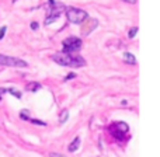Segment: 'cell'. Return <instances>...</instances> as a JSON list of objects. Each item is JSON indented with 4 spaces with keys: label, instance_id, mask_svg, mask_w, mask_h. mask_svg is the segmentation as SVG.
Segmentation results:
<instances>
[{
    "label": "cell",
    "instance_id": "5bb4252c",
    "mask_svg": "<svg viewBox=\"0 0 160 157\" xmlns=\"http://www.w3.org/2000/svg\"><path fill=\"white\" fill-rule=\"evenodd\" d=\"M138 31H139L138 27H132L129 30V34H128V37H129V38H135V35L138 34Z\"/></svg>",
    "mask_w": 160,
    "mask_h": 157
},
{
    "label": "cell",
    "instance_id": "4fadbf2b",
    "mask_svg": "<svg viewBox=\"0 0 160 157\" xmlns=\"http://www.w3.org/2000/svg\"><path fill=\"white\" fill-rule=\"evenodd\" d=\"M28 121L31 122V124H34V125H39V126H47V122H44V121H39V119H28Z\"/></svg>",
    "mask_w": 160,
    "mask_h": 157
},
{
    "label": "cell",
    "instance_id": "ffe728a7",
    "mask_svg": "<svg viewBox=\"0 0 160 157\" xmlns=\"http://www.w3.org/2000/svg\"><path fill=\"white\" fill-rule=\"evenodd\" d=\"M4 93H7V88H0V96L4 94Z\"/></svg>",
    "mask_w": 160,
    "mask_h": 157
},
{
    "label": "cell",
    "instance_id": "9a60e30c",
    "mask_svg": "<svg viewBox=\"0 0 160 157\" xmlns=\"http://www.w3.org/2000/svg\"><path fill=\"white\" fill-rule=\"evenodd\" d=\"M75 77H76V73H69V75L65 77V81H69L70 79H75Z\"/></svg>",
    "mask_w": 160,
    "mask_h": 157
},
{
    "label": "cell",
    "instance_id": "5b68a950",
    "mask_svg": "<svg viewBox=\"0 0 160 157\" xmlns=\"http://www.w3.org/2000/svg\"><path fill=\"white\" fill-rule=\"evenodd\" d=\"M62 45H63V52L73 53V52H78V51L82 49L83 41L80 38H78V37H69V38L62 41Z\"/></svg>",
    "mask_w": 160,
    "mask_h": 157
},
{
    "label": "cell",
    "instance_id": "277c9868",
    "mask_svg": "<svg viewBox=\"0 0 160 157\" xmlns=\"http://www.w3.org/2000/svg\"><path fill=\"white\" fill-rule=\"evenodd\" d=\"M0 66H7V67H27L28 63L25 61L20 58H14V56H8V55H3L0 53Z\"/></svg>",
    "mask_w": 160,
    "mask_h": 157
},
{
    "label": "cell",
    "instance_id": "8992f818",
    "mask_svg": "<svg viewBox=\"0 0 160 157\" xmlns=\"http://www.w3.org/2000/svg\"><path fill=\"white\" fill-rule=\"evenodd\" d=\"M97 25H98V21H97L96 18H88L87 17V18L82 22V34L83 35H88V34H91L96 30Z\"/></svg>",
    "mask_w": 160,
    "mask_h": 157
},
{
    "label": "cell",
    "instance_id": "7a4b0ae2",
    "mask_svg": "<svg viewBox=\"0 0 160 157\" xmlns=\"http://www.w3.org/2000/svg\"><path fill=\"white\" fill-rule=\"evenodd\" d=\"M48 3H49V11L45 17V25H49L53 21H56L65 10V6L62 3L56 2V0H48Z\"/></svg>",
    "mask_w": 160,
    "mask_h": 157
},
{
    "label": "cell",
    "instance_id": "8fae6325",
    "mask_svg": "<svg viewBox=\"0 0 160 157\" xmlns=\"http://www.w3.org/2000/svg\"><path fill=\"white\" fill-rule=\"evenodd\" d=\"M7 93H10L11 94V96H14V97H16V98H21V93H20V91L18 90H17V88H8V90H7Z\"/></svg>",
    "mask_w": 160,
    "mask_h": 157
},
{
    "label": "cell",
    "instance_id": "ba28073f",
    "mask_svg": "<svg viewBox=\"0 0 160 157\" xmlns=\"http://www.w3.org/2000/svg\"><path fill=\"white\" fill-rule=\"evenodd\" d=\"M42 86L41 83H37V81H30L27 86H25V91H30V93H35L37 90H39Z\"/></svg>",
    "mask_w": 160,
    "mask_h": 157
},
{
    "label": "cell",
    "instance_id": "3957f363",
    "mask_svg": "<svg viewBox=\"0 0 160 157\" xmlns=\"http://www.w3.org/2000/svg\"><path fill=\"white\" fill-rule=\"evenodd\" d=\"M66 17L72 24H82L86 18L88 17V14L86 13L84 10L82 8H78V7H68L66 8Z\"/></svg>",
    "mask_w": 160,
    "mask_h": 157
},
{
    "label": "cell",
    "instance_id": "e0dca14e",
    "mask_svg": "<svg viewBox=\"0 0 160 157\" xmlns=\"http://www.w3.org/2000/svg\"><path fill=\"white\" fill-rule=\"evenodd\" d=\"M6 31H7V27H2V28H0V39H2L3 37H4Z\"/></svg>",
    "mask_w": 160,
    "mask_h": 157
},
{
    "label": "cell",
    "instance_id": "7c38bea8",
    "mask_svg": "<svg viewBox=\"0 0 160 157\" xmlns=\"http://www.w3.org/2000/svg\"><path fill=\"white\" fill-rule=\"evenodd\" d=\"M28 114H30L28 110H21L20 111V118L24 119V121H28V119H30V115H28Z\"/></svg>",
    "mask_w": 160,
    "mask_h": 157
},
{
    "label": "cell",
    "instance_id": "30bf717a",
    "mask_svg": "<svg viewBox=\"0 0 160 157\" xmlns=\"http://www.w3.org/2000/svg\"><path fill=\"white\" fill-rule=\"evenodd\" d=\"M68 118H69V111H68V110H63V111L61 112V116H59V124L63 125L65 122L68 121Z\"/></svg>",
    "mask_w": 160,
    "mask_h": 157
},
{
    "label": "cell",
    "instance_id": "2e32d148",
    "mask_svg": "<svg viewBox=\"0 0 160 157\" xmlns=\"http://www.w3.org/2000/svg\"><path fill=\"white\" fill-rule=\"evenodd\" d=\"M38 28H39V25H38V22H37V21H32V22H31V30L35 31V30H38Z\"/></svg>",
    "mask_w": 160,
    "mask_h": 157
},
{
    "label": "cell",
    "instance_id": "ac0fdd59",
    "mask_svg": "<svg viewBox=\"0 0 160 157\" xmlns=\"http://www.w3.org/2000/svg\"><path fill=\"white\" fill-rule=\"evenodd\" d=\"M49 157H66V156H63V155H59V153H51Z\"/></svg>",
    "mask_w": 160,
    "mask_h": 157
},
{
    "label": "cell",
    "instance_id": "6da1fadb",
    "mask_svg": "<svg viewBox=\"0 0 160 157\" xmlns=\"http://www.w3.org/2000/svg\"><path fill=\"white\" fill-rule=\"evenodd\" d=\"M52 61L56 62L61 66H66V67H82L86 66V61L79 55H72L68 52H59L52 55Z\"/></svg>",
    "mask_w": 160,
    "mask_h": 157
},
{
    "label": "cell",
    "instance_id": "9c48e42d",
    "mask_svg": "<svg viewBox=\"0 0 160 157\" xmlns=\"http://www.w3.org/2000/svg\"><path fill=\"white\" fill-rule=\"evenodd\" d=\"M79 146H80V136H76V138L73 139V142H70V145H69V147H68V150H69L70 153H75L76 150L79 149Z\"/></svg>",
    "mask_w": 160,
    "mask_h": 157
},
{
    "label": "cell",
    "instance_id": "d6986e66",
    "mask_svg": "<svg viewBox=\"0 0 160 157\" xmlns=\"http://www.w3.org/2000/svg\"><path fill=\"white\" fill-rule=\"evenodd\" d=\"M122 2H127V3H129V4H135L136 0H122Z\"/></svg>",
    "mask_w": 160,
    "mask_h": 157
},
{
    "label": "cell",
    "instance_id": "52a82bcc",
    "mask_svg": "<svg viewBox=\"0 0 160 157\" xmlns=\"http://www.w3.org/2000/svg\"><path fill=\"white\" fill-rule=\"evenodd\" d=\"M124 62H125V63H128V65H136V63H138L135 55H133V53H131V52H125L124 53Z\"/></svg>",
    "mask_w": 160,
    "mask_h": 157
}]
</instances>
